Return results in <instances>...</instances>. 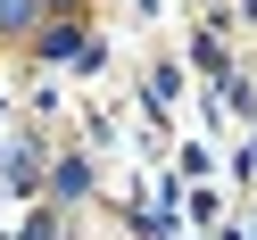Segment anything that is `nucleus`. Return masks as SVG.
Listing matches in <instances>:
<instances>
[{
  "label": "nucleus",
  "instance_id": "f257e3e1",
  "mask_svg": "<svg viewBox=\"0 0 257 240\" xmlns=\"http://www.w3.org/2000/svg\"><path fill=\"white\" fill-rule=\"evenodd\" d=\"M50 190H58V199H83V190H91V166H83V157H58V166H50Z\"/></svg>",
  "mask_w": 257,
  "mask_h": 240
},
{
  "label": "nucleus",
  "instance_id": "f03ea898",
  "mask_svg": "<svg viewBox=\"0 0 257 240\" xmlns=\"http://www.w3.org/2000/svg\"><path fill=\"white\" fill-rule=\"evenodd\" d=\"M0 166H9V182H17V190H34V141H9V157H0Z\"/></svg>",
  "mask_w": 257,
  "mask_h": 240
},
{
  "label": "nucleus",
  "instance_id": "7ed1b4c3",
  "mask_svg": "<svg viewBox=\"0 0 257 240\" xmlns=\"http://www.w3.org/2000/svg\"><path fill=\"white\" fill-rule=\"evenodd\" d=\"M34 50H42V58H83V34H75V25H50Z\"/></svg>",
  "mask_w": 257,
  "mask_h": 240
},
{
  "label": "nucleus",
  "instance_id": "20e7f679",
  "mask_svg": "<svg viewBox=\"0 0 257 240\" xmlns=\"http://www.w3.org/2000/svg\"><path fill=\"white\" fill-rule=\"evenodd\" d=\"M42 17V0H0V34H34Z\"/></svg>",
  "mask_w": 257,
  "mask_h": 240
},
{
  "label": "nucleus",
  "instance_id": "39448f33",
  "mask_svg": "<svg viewBox=\"0 0 257 240\" xmlns=\"http://www.w3.org/2000/svg\"><path fill=\"white\" fill-rule=\"evenodd\" d=\"M25 240H58V215H34V223H25Z\"/></svg>",
  "mask_w": 257,
  "mask_h": 240
}]
</instances>
